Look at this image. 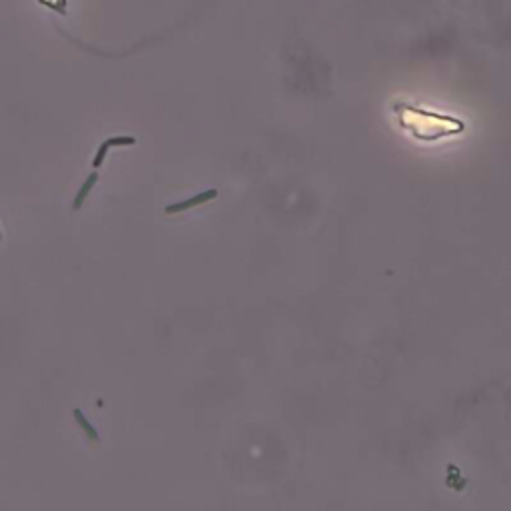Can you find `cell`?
<instances>
[{
	"label": "cell",
	"instance_id": "cell-1",
	"mask_svg": "<svg viewBox=\"0 0 511 511\" xmlns=\"http://www.w3.org/2000/svg\"><path fill=\"white\" fill-rule=\"evenodd\" d=\"M398 114L402 124L419 140H437L443 136L459 134L463 130V124L456 118L439 116L433 112L417 110L411 106H398Z\"/></svg>",
	"mask_w": 511,
	"mask_h": 511
},
{
	"label": "cell",
	"instance_id": "cell-2",
	"mask_svg": "<svg viewBox=\"0 0 511 511\" xmlns=\"http://www.w3.org/2000/svg\"><path fill=\"white\" fill-rule=\"evenodd\" d=\"M216 194H218L216 190H208V192H204V194H200V196H196V198H190V200L182 202V204H174V206H168V208H166V212H168V214H174V212H182V210H188V208H192V206H196V204H202V202H206V200H210V198H214Z\"/></svg>",
	"mask_w": 511,
	"mask_h": 511
},
{
	"label": "cell",
	"instance_id": "cell-3",
	"mask_svg": "<svg viewBox=\"0 0 511 511\" xmlns=\"http://www.w3.org/2000/svg\"><path fill=\"white\" fill-rule=\"evenodd\" d=\"M96 180H98V176H96V174H92V176H90V178H88V180H86V182H84V186H82V190H80V192H78V196H76V198H74V208H76V210H78V208H80V204H82V202H84V198H86V196H88V192H90V188H92V186H94V184H96Z\"/></svg>",
	"mask_w": 511,
	"mask_h": 511
},
{
	"label": "cell",
	"instance_id": "cell-4",
	"mask_svg": "<svg viewBox=\"0 0 511 511\" xmlns=\"http://www.w3.org/2000/svg\"><path fill=\"white\" fill-rule=\"evenodd\" d=\"M106 144L108 146H132V144H136V140L132 136H116V138H108Z\"/></svg>",
	"mask_w": 511,
	"mask_h": 511
},
{
	"label": "cell",
	"instance_id": "cell-5",
	"mask_svg": "<svg viewBox=\"0 0 511 511\" xmlns=\"http://www.w3.org/2000/svg\"><path fill=\"white\" fill-rule=\"evenodd\" d=\"M108 148H110V146H108L106 142H104V144L98 148V152H96V156H94V162H92L94 166H100V164L104 162V156H106V152H108Z\"/></svg>",
	"mask_w": 511,
	"mask_h": 511
},
{
	"label": "cell",
	"instance_id": "cell-6",
	"mask_svg": "<svg viewBox=\"0 0 511 511\" xmlns=\"http://www.w3.org/2000/svg\"><path fill=\"white\" fill-rule=\"evenodd\" d=\"M76 419H78V422H80V424H82V426H84V430H86V431H88V435H90V437H94V439H96V437H98V433H96V431H94V430H92V428H90V424H88V422H86V419H84V417H82V413H80V411H76Z\"/></svg>",
	"mask_w": 511,
	"mask_h": 511
},
{
	"label": "cell",
	"instance_id": "cell-7",
	"mask_svg": "<svg viewBox=\"0 0 511 511\" xmlns=\"http://www.w3.org/2000/svg\"><path fill=\"white\" fill-rule=\"evenodd\" d=\"M0 238H2V234H0Z\"/></svg>",
	"mask_w": 511,
	"mask_h": 511
}]
</instances>
